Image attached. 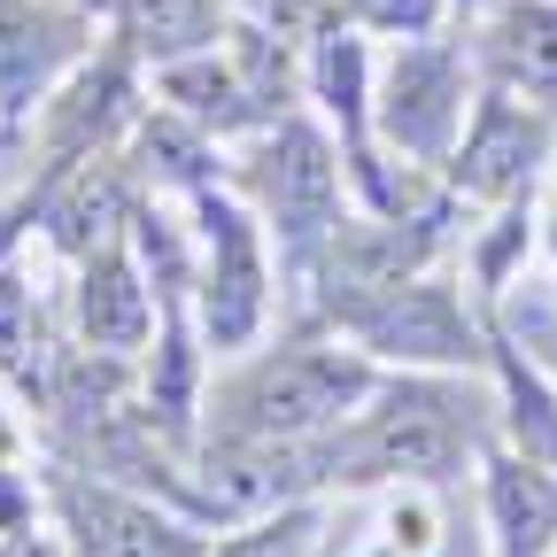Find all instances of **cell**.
Returning <instances> with one entry per match:
<instances>
[{
	"label": "cell",
	"mask_w": 557,
	"mask_h": 557,
	"mask_svg": "<svg viewBox=\"0 0 557 557\" xmlns=\"http://www.w3.org/2000/svg\"><path fill=\"white\" fill-rule=\"evenodd\" d=\"M380 387V364L318 318H278L263 341L209 364L194 449H325Z\"/></svg>",
	"instance_id": "1"
},
{
	"label": "cell",
	"mask_w": 557,
	"mask_h": 557,
	"mask_svg": "<svg viewBox=\"0 0 557 557\" xmlns=\"http://www.w3.org/2000/svg\"><path fill=\"white\" fill-rule=\"evenodd\" d=\"M487 442H496V380L487 372H380V387L318 449V472L325 496H380V487L465 496Z\"/></svg>",
	"instance_id": "2"
},
{
	"label": "cell",
	"mask_w": 557,
	"mask_h": 557,
	"mask_svg": "<svg viewBox=\"0 0 557 557\" xmlns=\"http://www.w3.org/2000/svg\"><path fill=\"white\" fill-rule=\"evenodd\" d=\"M225 186L256 209V225L278 256V287H287V318L310 287V271L333 240V225L348 218V163H341V139L310 116L287 109L278 124H263L256 139L225 156Z\"/></svg>",
	"instance_id": "3"
},
{
	"label": "cell",
	"mask_w": 557,
	"mask_h": 557,
	"mask_svg": "<svg viewBox=\"0 0 557 557\" xmlns=\"http://www.w3.org/2000/svg\"><path fill=\"white\" fill-rule=\"evenodd\" d=\"M318 325L357 341L380 372H487V348H496V325L457 278V263L395 278V287L357 302H333Z\"/></svg>",
	"instance_id": "4"
},
{
	"label": "cell",
	"mask_w": 557,
	"mask_h": 557,
	"mask_svg": "<svg viewBox=\"0 0 557 557\" xmlns=\"http://www.w3.org/2000/svg\"><path fill=\"white\" fill-rule=\"evenodd\" d=\"M32 472H39V511L62 557H209V542H218V527H201L171 496L94 472L78 457L47 449V465Z\"/></svg>",
	"instance_id": "5"
},
{
	"label": "cell",
	"mask_w": 557,
	"mask_h": 557,
	"mask_svg": "<svg viewBox=\"0 0 557 557\" xmlns=\"http://www.w3.org/2000/svg\"><path fill=\"white\" fill-rule=\"evenodd\" d=\"M186 225H194V325L209 341V364H218L287 318V287H278V256L256 225V209L233 186L194 194Z\"/></svg>",
	"instance_id": "6"
},
{
	"label": "cell",
	"mask_w": 557,
	"mask_h": 557,
	"mask_svg": "<svg viewBox=\"0 0 557 557\" xmlns=\"http://www.w3.org/2000/svg\"><path fill=\"white\" fill-rule=\"evenodd\" d=\"M472 94H480L472 39H442V32L395 39V54H380V70H372V139L442 171L472 116Z\"/></svg>",
	"instance_id": "7"
},
{
	"label": "cell",
	"mask_w": 557,
	"mask_h": 557,
	"mask_svg": "<svg viewBox=\"0 0 557 557\" xmlns=\"http://www.w3.org/2000/svg\"><path fill=\"white\" fill-rule=\"evenodd\" d=\"M549 163H557V109H542V101H527V94H504V86L480 78L472 116H465V132H457L449 163H442L449 194H457L465 209H504V201L542 194Z\"/></svg>",
	"instance_id": "8"
},
{
	"label": "cell",
	"mask_w": 557,
	"mask_h": 557,
	"mask_svg": "<svg viewBox=\"0 0 557 557\" xmlns=\"http://www.w3.org/2000/svg\"><path fill=\"white\" fill-rule=\"evenodd\" d=\"M156 318H163V295H156L148 263H139V248H132V225L116 240H101L94 256L70 263V287H62L70 341L109 348V357H139V348L156 341Z\"/></svg>",
	"instance_id": "9"
},
{
	"label": "cell",
	"mask_w": 557,
	"mask_h": 557,
	"mask_svg": "<svg viewBox=\"0 0 557 557\" xmlns=\"http://www.w3.org/2000/svg\"><path fill=\"white\" fill-rule=\"evenodd\" d=\"M94 54V9L0 0V132L39 116V101Z\"/></svg>",
	"instance_id": "10"
},
{
	"label": "cell",
	"mask_w": 557,
	"mask_h": 557,
	"mask_svg": "<svg viewBox=\"0 0 557 557\" xmlns=\"http://www.w3.org/2000/svg\"><path fill=\"white\" fill-rule=\"evenodd\" d=\"M472 527H480L487 557H557V472L487 442V457L472 472Z\"/></svg>",
	"instance_id": "11"
},
{
	"label": "cell",
	"mask_w": 557,
	"mask_h": 557,
	"mask_svg": "<svg viewBox=\"0 0 557 557\" xmlns=\"http://www.w3.org/2000/svg\"><path fill=\"white\" fill-rule=\"evenodd\" d=\"M472 62L487 86L557 109V0H496L472 32Z\"/></svg>",
	"instance_id": "12"
},
{
	"label": "cell",
	"mask_w": 557,
	"mask_h": 557,
	"mask_svg": "<svg viewBox=\"0 0 557 557\" xmlns=\"http://www.w3.org/2000/svg\"><path fill=\"white\" fill-rule=\"evenodd\" d=\"M94 16H109L116 47L139 62V70H163L178 54H201V47H218L233 9L225 0H86Z\"/></svg>",
	"instance_id": "13"
},
{
	"label": "cell",
	"mask_w": 557,
	"mask_h": 557,
	"mask_svg": "<svg viewBox=\"0 0 557 557\" xmlns=\"http://www.w3.org/2000/svg\"><path fill=\"white\" fill-rule=\"evenodd\" d=\"M487 380H496V442L511 457L557 472V380L504 333H496V348H487Z\"/></svg>",
	"instance_id": "14"
},
{
	"label": "cell",
	"mask_w": 557,
	"mask_h": 557,
	"mask_svg": "<svg viewBox=\"0 0 557 557\" xmlns=\"http://www.w3.org/2000/svg\"><path fill=\"white\" fill-rule=\"evenodd\" d=\"M54 310L39 295V278L16 263V256H0V387L39 403L47 387V364H54Z\"/></svg>",
	"instance_id": "15"
},
{
	"label": "cell",
	"mask_w": 557,
	"mask_h": 557,
	"mask_svg": "<svg viewBox=\"0 0 557 557\" xmlns=\"http://www.w3.org/2000/svg\"><path fill=\"white\" fill-rule=\"evenodd\" d=\"M325 527H333V496H295L233 519L209 542V557H325Z\"/></svg>",
	"instance_id": "16"
},
{
	"label": "cell",
	"mask_w": 557,
	"mask_h": 557,
	"mask_svg": "<svg viewBox=\"0 0 557 557\" xmlns=\"http://www.w3.org/2000/svg\"><path fill=\"white\" fill-rule=\"evenodd\" d=\"M487 325H496L504 341H519L527 348V357L557 380V278H511V287H504V302L496 310H487Z\"/></svg>",
	"instance_id": "17"
},
{
	"label": "cell",
	"mask_w": 557,
	"mask_h": 557,
	"mask_svg": "<svg viewBox=\"0 0 557 557\" xmlns=\"http://www.w3.org/2000/svg\"><path fill=\"white\" fill-rule=\"evenodd\" d=\"M348 24H364L380 39H418V32H442V9L449 0H333Z\"/></svg>",
	"instance_id": "18"
},
{
	"label": "cell",
	"mask_w": 557,
	"mask_h": 557,
	"mask_svg": "<svg viewBox=\"0 0 557 557\" xmlns=\"http://www.w3.org/2000/svg\"><path fill=\"white\" fill-rule=\"evenodd\" d=\"M549 171H557V163H549Z\"/></svg>",
	"instance_id": "19"
}]
</instances>
